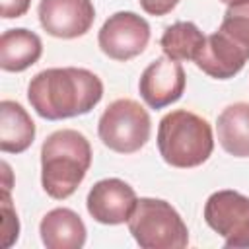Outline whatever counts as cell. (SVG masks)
<instances>
[{
  "mask_svg": "<svg viewBox=\"0 0 249 249\" xmlns=\"http://www.w3.org/2000/svg\"><path fill=\"white\" fill-rule=\"evenodd\" d=\"M206 43L204 33L193 21H175L173 25L165 27L160 47L165 56L173 60H193L198 56Z\"/></svg>",
  "mask_w": 249,
  "mask_h": 249,
  "instance_id": "obj_16",
  "label": "cell"
},
{
  "mask_svg": "<svg viewBox=\"0 0 249 249\" xmlns=\"http://www.w3.org/2000/svg\"><path fill=\"white\" fill-rule=\"evenodd\" d=\"M138 2L142 10L150 16H165L179 4V0H138Z\"/></svg>",
  "mask_w": 249,
  "mask_h": 249,
  "instance_id": "obj_20",
  "label": "cell"
},
{
  "mask_svg": "<svg viewBox=\"0 0 249 249\" xmlns=\"http://www.w3.org/2000/svg\"><path fill=\"white\" fill-rule=\"evenodd\" d=\"M0 204H2V233H0L2 247L8 249L18 241V235H19V220H18V214L12 204V196H10L8 189H2Z\"/></svg>",
  "mask_w": 249,
  "mask_h": 249,
  "instance_id": "obj_18",
  "label": "cell"
},
{
  "mask_svg": "<svg viewBox=\"0 0 249 249\" xmlns=\"http://www.w3.org/2000/svg\"><path fill=\"white\" fill-rule=\"evenodd\" d=\"M103 97V82L86 68H47L27 86V99L47 121H60L89 113Z\"/></svg>",
  "mask_w": 249,
  "mask_h": 249,
  "instance_id": "obj_1",
  "label": "cell"
},
{
  "mask_svg": "<svg viewBox=\"0 0 249 249\" xmlns=\"http://www.w3.org/2000/svg\"><path fill=\"white\" fill-rule=\"evenodd\" d=\"M128 231L142 249H183L189 243L187 224L161 198H138L128 218Z\"/></svg>",
  "mask_w": 249,
  "mask_h": 249,
  "instance_id": "obj_4",
  "label": "cell"
},
{
  "mask_svg": "<svg viewBox=\"0 0 249 249\" xmlns=\"http://www.w3.org/2000/svg\"><path fill=\"white\" fill-rule=\"evenodd\" d=\"M222 2H226V4H233V2H239V0H222Z\"/></svg>",
  "mask_w": 249,
  "mask_h": 249,
  "instance_id": "obj_22",
  "label": "cell"
},
{
  "mask_svg": "<svg viewBox=\"0 0 249 249\" xmlns=\"http://www.w3.org/2000/svg\"><path fill=\"white\" fill-rule=\"evenodd\" d=\"M185 82L187 78L181 62L163 54L144 68L138 82V91L148 107L163 109L183 95Z\"/></svg>",
  "mask_w": 249,
  "mask_h": 249,
  "instance_id": "obj_10",
  "label": "cell"
},
{
  "mask_svg": "<svg viewBox=\"0 0 249 249\" xmlns=\"http://www.w3.org/2000/svg\"><path fill=\"white\" fill-rule=\"evenodd\" d=\"M31 0H0V14L4 19L21 18L29 10Z\"/></svg>",
  "mask_w": 249,
  "mask_h": 249,
  "instance_id": "obj_19",
  "label": "cell"
},
{
  "mask_svg": "<svg viewBox=\"0 0 249 249\" xmlns=\"http://www.w3.org/2000/svg\"><path fill=\"white\" fill-rule=\"evenodd\" d=\"M247 60L249 54L216 29L212 35L206 37V43L195 58V64L210 78L230 80L237 72H241Z\"/></svg>",
  "mask_w": 249,
  "mask_h": 249,
  "instance_id": "obj_11",
  "label": "cell"
},
{
  "mask_svg": "<svg viewBox=\"0 0 249 249\" xmlns=\"http://www.w3.org/2000/svg\"><path fill=\"white\" fill-rule=\"evenodd\" d=\"M148 41L150 25L142 16L134 12H115L105 19L97 33L101 53L121 62H126L144 53Z\"/></svg>",
  "mask_w": 249,
  "mask_h": 249,
  "instance_id": "obj_7",
  "label": "cell"
},
{
  "mask_svg": "<svg viewBox=\"0 0 249 249\" xmlns=\"http://www.w3.org/2000/svg\"><path fill=\"white\" fill-rule=\"evenodd\" d=\"M204 222L224 239L226 247H249V196L224 189L206 198Z\"/></svg>",
  "mask_w": 249,
  "mask_h": 249,
  "instance_id": "obj_6",
  "label": "cell"
},
{
  "mask_svg": "<svg viewBox=\"0 0 249 249\" xmlns=\"http://www.w3.org/2000/svg\"><path fill=\"white\" fill-rule=\"evenodd\" d=\"M216 132L220 146L235 156L249 158V103L228 105L216 121Z\"/></svg>",
  "mask_w": 249,
  "mask_h": 249,
  "instance_id": "obj_15",
  "label": "cell"
},
{
  "mask_svg": "<svg viewBox=\"0 0 249 249\" xmlns=\"http://www.w3.org/2000/svg\"><path fill=\"white\" fill-rule=\"evenodd\" d=\"M218 31L249 54V0L228 4Z\"/></svg>",
  "mask_w": 249,
  "mask_h": 249,
  "instance_id": "obj_17",
  "label": "cell"
},
{
  "mask_svg": "<svg viewBox=\"0 0 249 249\" xmlns=\"http://www.w3.org/2000/svg\"><path fill=\"white\" fill-rule=\"evenodd\" d=\"M89 165L91 146L82 132L62 128L45 138L41 146V185L51 198L72 196Z\"/></svg>",
  "mask_w": 249,
  "mask_h": 249,
  "instance_id": "obj_2",
  "label": "cell"
},
{
  "mask_svg": "<svg viewBox=\"0 0 249 249\" xmlns=\"http://www.w3.org/2000/svg\"><path fill=\"white\" fill-rule=\"evenodd\" d=\"M2 175H4V181H2V189H12V171H10V165L8 161H2Z\"/></svg>",
  "mask_w": 249,
  "mask_h": 249,
  "instance_id": "obj_21",
  "label": "cell"
},
{
  "mask_svg": "<svg viewBox=\"0 0 249 249\" xmlns=\"http://www.w3.org/2000/svg\"><path fill=\"white\" fill-rule=\"evenodd\" d=\"M35 140V123L18 103L0 101V150L6 154H21Z\"/></svg>",
  "mask_w": 249,
  "mask_h": 249,
  "instance_id": "obj_14",
  "label": "cell"
},
{
  "mask_svg": "<svg viewBox=\"0 0 249 249\" xmlns=\"http://www.w3.org/2000/svg\"><path fill=\"white\" fill-rule=\"evenodd\" d=\"M134 189L117 177L97 181L86 198V208L89 216L105 226H119L128 222L134 206H136Z\"/></svg>",
  "mask_w": 249,
  "mask_h": 249,
  "instance_id": "obj_9",
  "label": "cell"
},
{
  "mask_svg": "<svg viewBox=\"0 0 249 249\" xmlns=\"http://www.w3.org/2000/svg\"><path fill=\"white\" fill-rule=\"evenodd\" d=\"M43 54L41 37L25 27L6 29L0 37V68L6 72H23Z\"/></svg>",
  "mask_w": 249,
  "mask_h": 249,
  "instance_id": "obj_13",
  "label": "cell"
},
{
  "mask_svg": "<svg viewBox=\"0 0 249 249\" xmlns=\"http://www.w3.org/2000/svg\"><path fill=\"white\" fill-rule=\"evenodd\" d=\"M158 150L165 163L181 169L202 165L212 150L214 136L206 119L187 109H175L158 124Z\"/></svg>",
  "mask_w": 249,
  "mask_h": 249,
  "instance_id": "obj_3",
  "label": "cell"
},
{
  "mask_svg": "<svg viewBox=\"0 0 249 249\" xmlns=\"http://www.w3.org/2000/svg\"><path fill=\"white\" fill-rule=\"evenodd\" d=\"M152 121L148 111L134 99L113 101L99 117V140L113 152L134 154L150 140Z\"/></svg>",
  "mask_w": 249,
  "mask_h": 249,
  "instance_id": "obj_5",
  "label": "cell"
},
{
  "mask_svg": "<svg viewBox=\"0 0 249 249\" xmlns=\"http://www.w3.org/2000/svg\"><path fill=\"white\" fill-rule=\"evenodd\" d=\"M37 14L41 27L58 39L86 35L95 19L91 0H41Z\"/></svg>",
  "mask_w": 249,
  "mask_h": 249,
  "instance_id": "obj_8",
  "label": "cell"
},
{
  "mask_svg": "<svg viewBox=\"0 0 249 249\" xmlns=\"http://www.w3.org/2000/svg\"><path fill=\"white\" fill-rule=\"evenodd\" d=\"M41 241L47 249H80L86 243V224L70 208H53L39 224Z\"/></svg>",
  "mask_w": 249,
  "mask_h": 249,
  "instance_id": "obj_12",
  "label": "cell"
}]
</instances>
